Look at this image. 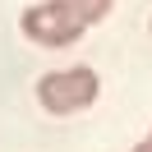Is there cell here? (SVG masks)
Segmentation results:
<instances>
[{
    "label": "cell",
    "instance_id": "6da1fadb",
    "mask_svg": "<svg viewBox=\"0 0 152 152\" xmlns=\"http://www.w3.org/2000/svg\"><path fill=\"white\" fill-rule=\"evenodd\" d=\"M97 97H102V78H97V69H83V65L37 78V102L46 115H74L83 106H92Z\"/></svg>",
    "mask_w": 152,
    "mask_h": 152
},
{
    "label": "cell",
    "instance_id": "7a4b0ae2",
    "mask_svg": "<svg viewBox=\"0 0 152 152\" xmlns=\"http://www.w3.org/2000/svg\"><path fill=\"white\" fill-rule=\"evenodd\" d=\"M83 28H88V19L78 14L74 0H37L23 10V32L37 46H69L83 37Z\"/></svg>",
    "mask_w": 152,
    "mask_h": 152
},
{
    "label": "cell",
    "instance_id": "3957f363",
    "mask_svg": "<svg viewBox=\"0 0 152 152\" xmlns=\"http://www.w3.org/2000/svg\"><path fill=\"white\" fill-rule=\"evenodd\" d=\"M74 5H78V14L88 19V28H92V23H102L106 14H111V5H115V0H74Z\"/></svg>",
    "mask_w": 152,
    "mask_h": 152
},
{
    "label": "cell",
    "instance_id": "277c9868",
    "mask_svg": "<svg viewBox=\"0 0 152 152\" xmlns=\"http://www.w3.org/2000/svg\"><path fill=\"white\" fill-rule=\"evenodd\" d=\"M134 152H152V143H148V138H143V143H134Z\"/></svg>",
    "mask_w": 152,
    "mask_h": 152
},
{
    "label": "cell",
    "instance_id": "5b68a950",
    "mask_svg": "<svg viewBox=\"0 0 152 152\" xmlns=\"http://www.w3.org/2000/svg\"><path fill=\"white\" fill-rule=\"evenodd\" d=\"M148 143H152V134H148Z\"/></svg>",
    "mask_w": 152,
    "mask_h": 152
},
{
    "label": "cell",
    "instance_id": "8992f818",
    "mask_svg": "<svg viewBox=\"0 0 152 152\" xmlns=\"http://www.w3.org/2000/svg\"><path fill=\"white\" fill-rule=\"evenodd\" d=\"M148 28H152V23H148Z\"/></svg>",
    "mask_w": 152,
    "mask_h": 152
}]
</instances>
